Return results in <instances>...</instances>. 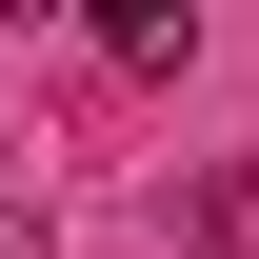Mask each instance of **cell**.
Masks as SVG:
<instances>
[{"label":"cell","mask_w":259,"mask_h":259,"mask_svg":"<svg viewBox=\"0 0 259 259\" xmlns=\"http://www.w3.org/2000/svg\"><path fill=\"white\" fill-rule=\"evenodd\" d=\"M0 259H60V220H40V180H20V140H0Z\"/></svg>","instance_id":"obj_3"},{"label":"cell","mask_w":259,"mask_h":259,"mask_svg":"<svg viewBox=\"0 0 259 259\" xmlns=\"http://www.w3.org/2000/svg\"><path fill=\"white\" fill-rule=\"evenodd\" d=\"M100 60H140V80H160V60H199V20H180V0H100Z\"/></svg>","instance_id":"obj_2"},{"label":"cell","mask_w":259,"mask_h":259,"mask_svg":"<svg viewBox=\"0 0 259 259\" xmlns=\"http://www.w3.org/2000/svg\"><path fill=\"white\" fill-rule=\"evenodd\" d=\"M180 239H199V259H259V160H220V180H199V199H180Z\"/></svg>","instance_id":"obj_1"}]
</instances>
